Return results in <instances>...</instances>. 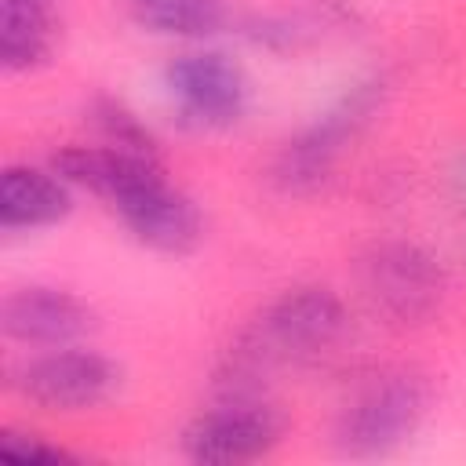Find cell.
I'll use <instances>...</instances> for the list:
<instances>
[{
	"mask_svg": "<svg viewBox=\"0 0 466 466\" xmlns=\"http://www.w3.org/2000/svg\"><path fill=\"white\" fill-rule=\"evenodd\" d=\"M350 331L346 302L320 284H299L280 291L240 331L218 368L222 397H258V382L277 368L313 364L328 357Z\"/></svg>",
	"mask_w": 466,
	"mask_h": 466,
	"instance_id": "6da1fadb",
	"label": "cell"
},
{
	"mask_svg": "<svg viewBox=\"0 0 466 466\" xmlns=\"http://www.w3.org/2000/svg\"><path fill=\"white\" fill-rule=\"evenodd\" d=\"M357 284L368 309L393 328H419L433 320L448 295L441 258L404 237L368 244L357 258Z\"/></svg>",
	"mask_w": 466,
	"mask_h": 466,
	"instance_id": "7a4b0ae2",
	"label": "cell"
},
{
	"mask_svg": "<svg viewBox=\"0 0 466 466\" xmlns=\"http://www.w3.org/2000/svg\"><path fill=\"white\" fill-rule=\"evenodd\" d=\"M382 102H386V80L379 73L353 80L313 124H306L295 138H288L280 146V153L273 157V167H269L273 186L291 197H302V193H313L317 186H324L335 160L342 157L346 142H353L371 124V116L382 109Z\"/></svg>",
	"mask_w": 466,
	"mask_h": 466,
	"instance_id": "3957f363",
	"label": "cell"
},
{
	"mask_svg": "<svg viewBox=\"0 0 466 466\" xmlns=\"http://www.w3.org/2000/svg\"><path fill=\"white\" fill-rule=\"evenodd\" d=\"M430 390L411 371H386L364 382L335 419V448L350 459H382L397 451L422 422Z\"/></svg>",
	"mask_w": 466,
	"mask_h": 466,
	"instance_id": "277c9868",
	"label": "cell"
},
{
	"mask_svg": "<svg viewBox=\"0 0 466 466\" xmlns=\"http://www.w3.org/2000/svg\"><path fill=\"white\" fill-rule=\"evenodd\" d=\"M11 393L44 408V411H87L116 397L120 368L98 350L87 346H58L40 350L36 357L15 364L7 371Z\"/></svg>",
	"mask_w": 466,
	"mask_h": 466,
	"instance_id": "5b68a950",
	"label": "cell"
},
{
	"mask_svg": "<svg viewBox=\"0 0 466 466\" xmlns=\"http://www.w3.org/2000/svg\"><path fill=\"white\" fill-rule=\"evenodd\" d=\"M164 87L178 120L197 131H226L240 124L251 102V80L244 66L215 47L175 55L164 69Z\"/></svg>",
	"mask_w": 466,
	"mask_h": 466,
	"instance_id": "8992f818",
	"label": "cell"
},
{
	"mask_svg": "<svg viewBox=\"0 0 466 466\" xmlns=\"http://www.w3.org/2000/svg\"><path fill=\"white\" fill-rule=\"evenodd\" d=\"M284 437V419L258 397H222L182 433V451L200 466H240L269 455Z\"/></svg>",
	"mask_w": 466,
	"mask_h": 466,
	"instance_id": "52a82bcc",
	"label": "cell"
},
{
	"mask_svg": "<svg viewBox=\"0 0 466 466\" xmlns=\"http://www.w3.org/2000/svg\"><path fill=\"white\" fill-rule=\"evenodd\" d=\"M0 331L29 350L76 346L95 331V313L84 299L47 284L15 288L0 306Z\"/></svg>",
	"mask_w": 466,
	"mask_h": 466,
	"instance_id": "ba28073f",
	"label": "cell"
},
{
	"mask_svg": "<svg viewBox=\"0 0 466 466\" xmlns=\"http://www.w3.org/2000/svg\"><path fill=\"white\" fill-rule=\"evenodd\" d=\"M113 211L138 244L164 255H186L204 237V218L197 204L182 189H175L164 175L142 186L138 193H131L127 200H120Z\"/></svg>",
	"mask_w": 466,
	"mask_h": 466,
	"instance_id": "9c48e42d",
	"label": "cell"
},
{
	"mask_svg": "<svg viewBox=\"0 0 466 466\" xmlns=\"http://www.w3.org/2000/svg\"><path fill=\"white\" fill-rule=\"evenodd\" d=\"M51 167L73 186V189H87L91 197L106 200L109 208H116L120 200H127L131 193H138L142 186H149L153 178H160V164L157 157L146 153H131L120 146H66L51 157Z\"/></svg>",
	"mask_w": 466,
	"mask_h": 466,
	"instance_id": "30bf717a",
	"label": "cell"
},
{
	"mask_svg": "<svg viewBox=\"0 0 466 466\" xmlns=\"http://www.w3.org/2000/svg\"><path fill=\"white\" fill-rule=\"evenodd\" d=\"M73 211V186L55 167L7 164L0 171V229L33 233Z\"/></svg>",
	"mask_w": 466,
	"mask_h": 466,
	"instance_id": "8fae6325",
	"label": "cell"
},
{
	"mask_svg": "<svg viewBox=\"0 0 466 466\" xmlns=\"http://www.w3.org/2000/svg\"><path fill=\"white\" fill-rule=\"evenodd\" d=\"M55 15L47 0L0 4V66L4 73H29L55 51Z\"/></svg>",
	"mask_w": 466,
	"mask_h": 466,
	"instance_id": "7c38bea8",
	"label": "cell"
},
{
	"mask_svg": "<svg viewBox=\"0 0 466 466\" xmlns=\"http://www.w3.org/2000/svg\"><path fill=\"white\" fill-rule=\"evenodd\" d=\"M131 18L175 40H204L226 25V0H127Z\"/></svg>",
	"mask_w": 466,
	"mask_h": 466,
	"instance_id": "4fadbf2b",
	"label": "cell"
},
{
	"mask_svg": "<svg viewBox=\"0 0 466 466\" xmlns=\"http://www.w3.org/2000/svg\"><path fill=\"white\" fill-rule=\"evenodd\" d=\"M87 120L95 124L98 138L106 146H120V149H131V153H146V157H157V138L153 131L120 102V98H95L91 109H87Z\"/></svg>",
	"mask_w": 466,
	"mask_h": 466,
	"instance_id": "5bb4252c",
	"label": "cell"
},
{
	"mask_svg": "<svg viewBox=\"0 0 466 466\" xmlns=\"http://www.w3.org/2000/svg\"><path fill=\"white\" fill-rule=\"evenodd\" d=\"M0 459L15 466H55V462H73V455L58 444H47L36 433L25 430H4L0 433Z\"/></svg>",
	"mask_w": 466,
	"mask_h": 466,
	"instance_id": "9a60e30c",
	"label": "cell"
},
{
	"mask_svg": "<svg viewBox=\"0 0 466 466\" xmlns=\"http://www.w3.org/2000/svg\"><path fill=\"white\" fill-rule=\"evenodd\" d=\"M451 182H455V197H459V204H462V211H466V153L455 160V175H451Z\"/></svg>",
	"mask_w": 466,
	"mask_h": 466,
	"instance_id": "2e32d148",
	"label": "cell"
}]
</instances>
